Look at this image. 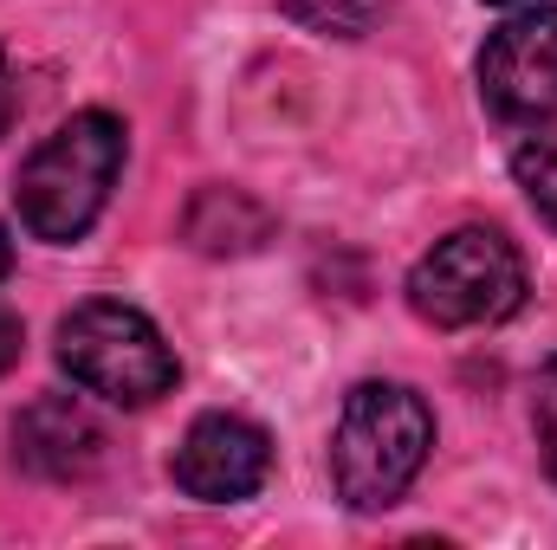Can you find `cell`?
<instances>
[{"label": "cell", "instance_id": "9c48e42d", "mask_svg": "<svg viewBox=\"0 0 557 550\" xmlns=\"http://www.w3.org/2000/svg\"><path fill=\"white\" fill-rule=\"evenodd\" d=\"M298 26H311V33H344V39H357L363 26H376L383 13H389V0H278Z\"/></svg>", "mask_w": 557, "mask_h": 550}, {"label": "cell", "instance_id": "277c9868", "mask_svg": "<svg viewBox=\"0 0 557 550\" xmlns=\"http://www.w3.org/2000/svg\"><path fill=\"white\" fill-rule=\"evenodd\" d=\"M409 304L434 330L506 324L525 304V260L499 227H454L409 273Z\"/></svg>", "mask_w": 557, "mask_h": 550}, {"label": "cell", "instance_id": "7a4b0ae2", "mask_svg": "<svg viewBox=\"0 0 557 550\" xmlns=\"http://www.w3.org/2000/svg\"><path fill=\"white\" fill-rule=\"evenodd\" d=\"M124 168V124L111 111H78L72 124H59L20 168V227L33 240L72 247L91 234V221L104 214L111 188Z\"/></svg>", "mask_w": 557, "mask_h": 550}, {"label": "cell", "instance_id": "6da1fadb", "mask_svg": "<svg viewBox=\"0 0 557 550\" xmlns=\"http://www.w3.org/2000/svg\"><path fill=\"white\" fill-rule=\"evenodd\" d=\"M434 447V414L403 383H357L331 434V479L350 512H389Z\"/></svg>", "mask_w": 557, "mask_h": 550}, {"label": "cell", "instance_id": "7c38bea8", "mask_svg": "<svg viewBox=\"0 0 557 550\" xmlns=\"http://www.w3.org/2000/svg\"><path fill=\"white\" fill-rule=\"evenodd\" d=\"M20 343H26V337H20V317H13V311L0 304V376H7L13 363H20Z\"/></svg>", "mask_w": 557, "mask_h": 550}, {"label": "cell", "instance_id": "ba28073f", "mask_svg": "<svg viewBox=\"0 0 557 550\" xmlns=\"http://www.w3.org/2000/svg\"><path fill=\"white\" fill-rule=\"evenodd\" d=\"M182 234H188L195 253L227 260V253H253V247H267L273 214H267L253 195H240V188H201V195L188 201V214H182Z\"/></svg>", "mask_w": 557, "mask_h": 550}, {"label": "cell", "instance_id": "3957f363", "mask_svg": "<svg viewBox=\"0 0 557 550\" xmlns=\"http://www.w3.org/2000/svg\"><path fill=\"white\" fill-rule=\"evenodd\" d=\"M59 370L117 402V409H149L175 389V350L162 343V330L143 317L137 304H117V298H91L78 311L59 317Z\"/></svg>", "mask_w": 557, "mask_h": 550}, {"label": "cell", "instance_id": "52a82bcc", "mask_svg": "<svg viewBox=\"0 0 557 550\" xmlns=\"http://www.w3.org/2000/svg\"><path fill=\"white\" fill-rule=\"evenodd\" d=\"M104 460V427L91 421V409L78 396H39L13 414V466L33 479H85Z\"/></svg>", "mask_w": 557, "mask_h": 550}, {"label": "cell", "instance_id": "8fae6325", "mask_svg": "<svg viewBox=\"0 0 557 550\" xmlns=\"http://www.w3.org/2000/svg\"><path fill=\"white\" fill-rule=\"evenodd\" d=\"M532 427H539L545 466H552V479H557V357L539 370V389H532Z\"/></svg>", "mask_w": 557, "mask_h": 550}, {"label": "cell", "instance_id": "4fadbf2b", "mask_svg": "<svg viewBox=\"0 0 557 550\" xmlns=\"http://www.w3.org/2000/svg\"><path fill=\"white\" fill-rule=\"evenodd\" d=\"M7 117H13V85H7V52H0V130H7Z\"/></svg>", "mask_w": 557, "mask_h": 550}, {"label": "cell", "instance_id": "8992f818", "mask_svg": "<svg viewBox=\"0 0 557 550\" xmlns=\"http://www.w3.org/2000/svg\"><path fill=\"white\" fill-rule=\"evenodd\" d=\"M273 440L247 414H201L175 447V486L201 505H240L267 486Z\"/></svg>", "mask_w": 557, "mask_h": 550}, {"label": "cell", "instance_id": "9a60e30c", "mask_svg": "<svg viewBox=\"0 0 557 550\" xmlns=\"http://www.w3.org/2000/svg\"><path fill=\"white\" fill-rule=\"evenodd\" d=\"M493 7H519V0H493Z\"/></svg>", "mask_w": 557, "mask_h": 550}, {"label": "cell", "instance_id": "5b68a950", "mask_svg": "<svg viewBox=\"0 0 557 550\" xmlns=\"http://www.w3.org/2000/svg\"><path fill=\"white\" fill-rule=\"evenodd\" d=\"M480 98L506 124L557 117V7H532L506 20L480 52Z\"/></svg>", "mask_w": 557, "mask_h": 550}, {"label": "cell", "instance_id": "30bf717a", "mask_svg": "<svg viewBox=\"0 0 557 550\" xmlns=\"http://www.w3.org/2000/svg\"><path fill=\"white\" fill-rule=\"evenodd\" d=\"M512 175H519V188H525V201L545 214V227L557 234V137H532L519 142V155H512Z\"/></svg>", "mask_w": 557, "mask_h": 550}, {"label": "cell", "instance_id": "5bb4252c", "mask_svg": "<svg viewBox=\"0 0 557 550\" xmlns=\"http://www.w3.org/2000/svg\"><path fill=\"white\" fill-rule=\"evenodd\" d=\"M13 273V240H7V227H0V278Z\"/></svg>", "mask_w": 557, "mask_h": 550}]
</instances>
